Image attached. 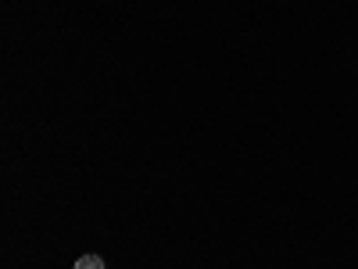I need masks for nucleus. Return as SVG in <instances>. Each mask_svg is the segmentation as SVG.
Wrapping results in <instances>:
<instances>
[{"label":"nucleus","instance_id":"nucleus-1","mask_svg":"<svg viewBox=\"0 0 358 269\" xmlns=\"http://www.w3.org/2000/svg\"><path fill=\"white\" fill-rule=\"evenodd\" d=\"M76 269H104V258H101V255H83V258L76 262Z\"/></svg>","mask_w":358,"mask_h":269}]
</instances>
